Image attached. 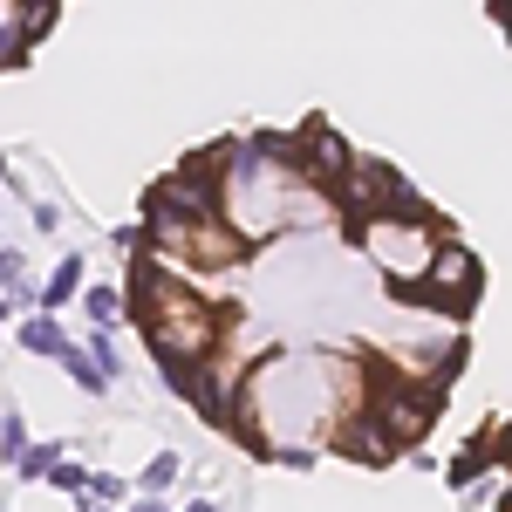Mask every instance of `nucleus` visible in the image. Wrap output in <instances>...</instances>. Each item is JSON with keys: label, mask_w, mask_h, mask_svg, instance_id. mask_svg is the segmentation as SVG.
I'll return each mask as SVG.
<instances>
[{"label": "nucleus", "mask_w": 512, "mask_h": 512, "mask_svg": "<svg viewBox=\"0 0 512 512\" xmlns=\"http://www.w3.org/2000/svg\"><path fill=\"white\" fill-rule=\"evenodd\" d=\"M437 403H444V383H437V376L417 383V390H390V383H383V390L369 396V417L390 431V444H417V437L431 431Z\"/></svg>", "instance_id": "1"}, {"label": "nucleus", "mask_w": 512, "mask_h": 512, "mask_svg": "<svg viewBox=\"0 0 512 512\" xmlns=\"http://www.w3.org/2000/svg\"><path fill=\"white\" fill-rule=\"evenodd\" d=\"M349 164H355L349 144H342V137H335V130L315 117L301 137H294V158H287V171H294V178H308V185H335Z\"/></svg>", "instance_id": "2"}, {"label": "nucleus", "mask_w": 512, "mask_h": 512, "mask_svg": "<svg viewBox=\"0 0 512 512\" xmlns=\"http://www.w3.org/2000/svg\"><path fill=\"white\" fill-rule=\"evenodd\" d=\"M390 185H396L390 164H349V171L335 178V205L349 212L355 226H369V219H383V212H390Z\"/></svg>", "instance_id": "3"}, {"label": "nucleus", "mask_w": 512, "mask_h": 512, "mask_svg": "<svg viewBox=\"0 0 512 512\" xmlns=\"http://www.w3.org/2000/svg\"><path fill=\"white\" fill-rule=\"evenodd\" d=\"M342 451H355V458H369V465H383V458H396L390 431H383L376 417H349V424H342Z\"/></svg>", "instance_id": "4"}, {"label": "nucleus", "mask_w": 512, "mask_h": 512, "mask_svg": "<svg viewBox=\"0 0 512 512\" xmlns=\"http://www.w3.org/2000/svg\"><path fill=\"white\" fill-rule=\"evenodd\" d=\"M14 342H21V349H28V355H62V349H69V335H62V328H55V321H48V315L21 321V328H14Z\"/></svg>", "instance_id": "5"}, {"label": "nucleus", "mask_w": 512, "mask_h": 512, "mask_svg": "<svg viewBox=\"0 0 512 512\" xmlns=\"http://www.w3.org/2000/svg\"><path fill=\"white\" fill-rule=\"evenodd\" d=\"M76 287H82V253H69V260H62V267L48 274V287H41V308H62V301H69Z\"/></svg>", "instance_id": "6"}, {"label": "nucleus", "mask_w": 512, "mask_h": 512, "mask_svg": "<svg viewBox=\"0 0 512 512\" xmlns=\"http://www.w3.org/2000/svg\"><path fill=\"white\" fill-rule=\"evenodd\" d=\"M89 362H96V376H103V383H110V376L123 369V355H117V328H96V335H89Z\"/></svg>", "instance_id": "7"}, {"label": "nucleus", "mask_w": 512, "mask_h": 512, "mask_svg": "<svg viewBox=\"0 0 512 512\" xmlns=\"http://www.w3.org/2000/svg\"><path fill=\"white\" fill-rule=\"evenodd\" d=\"M62 444H69V437H55V444H28V451H21V478L55 472V465H62Z\"/></svg>", "instance_id": "8"}, {"label": "nucleus", "mask_w": 512, "mask_h": 512, "mask_svg": "<svg viewBox=\"0 0 512 512\" xmlns=\"http://www.w3.org/2000/svg\"><path fill=\"white\" fill-rule=\"evenodd\" d=\"M48 28H55V0H35V7H28V14L14 21V35H21V48H28V41H41Z\"/></svg>", "instance_id": "9"}, {"label": "nucleus", "mask_w": 512, "mask_h": 512, "mask_svg": "<svg viewBox=\"0 0 512 512\" xmlns=\"http://www.w3.org/2000/svg\"><path fill=\"white\" fill-rule=\"evenodd\" d=\"M28 451V424H21V410H7L0 417V458H21Z\"/></svg>", "instance_id": "10"}, {"label": "nucleus", "mask_w": 512, "mask_h": 512, "mask_svg": "<svg viewBox=\"0 0 512 512\" xmlns=\"http://www.w3.org/2000/svg\"><path fill=\"white\" fill-rule=\"evenodd\" d=\"M171 478H178V451H158V458L144 465V492H164Z\"/></svg>", "instance_id": "11"}, {"label": "nucleus", "mask_w": 512, "mask_h": 512, "mask_svg": "<svg viewBox=\"0 0 512 512\" xmlns=\"http://www.w3.org/2000/svg\"><path fill=\"white\" fill-rule=\"evenodd\" d=\"M117 308H123L117 287H89V315H96V328H110V321H117Z\"/></svg>", "instance_id": "12"}, {"label": "nucleus", "mask_w": 512, "mask_h": 512, "mask_svg": "<svg viewBox=\"0 0 512 512\" xmlns=\"http://www.w3.org/2000/svg\"><path fill=\"white\" fill-rule=\"evenodd\" d=\"M55 362H62V369H69V376H76L82 390H103V376H96V362H89V355H76V349H62V355H55Z\"/></svg>", "instance_id": "13"}, {"label": "nucleus", "mask_w": 512, "mask_h": 512, "mask_svg": "<svg viewBox=\"0 0 512 512\" xmlns=\"http://www.w3.org/2000/svg\"><path fill=\"white\" fill-rule=\"evenodd\" d=\"M55 485H62V492H89V472H82V465H69V458H62V465H55Z\"/></svg>", "instance_id": "14"}, {"label": "nucleus", "mask_w": 512, "mask_h": 512, "mask_svg": "<svg viewBox=\"0 0 512 512\" xmlns=\"http://www.w3.org/2000/svg\"><path fill=\"white\" fill-rule=\"evenodd\" d=\"M89 492H96V499H123V478H110V472H89Z\"/></svg>", "instance_id": "15"}, {"label": "nucleus", "mask_w": 512, "mask_h": 512, "mask_svg": "<svg viewBox=\"0 0 512 512\" xmlns=\"http://www.w3.org/2000/svg\"><path fill=\"white\" fill-rule=\"evenodd\" d=\"M0 280H7V287H21V253H7V246H0Z\"/></svg>", "instance_id": "16"}, {"label": "nucleus", "mask_w": 512, "mask_h": 512, "mask_svg": "<svg viewBox=\"0 0 512 512\" xmlns=\"http://www.w3.org/2000/svg\"><path fill=\"white\" fill-rule=\"evenodd\" d=\"M492 21H499V28H506V35H512V7H506V0H499V7H492Z\"/></svg>", "instance_id": "17"}, {"label": "nucleus", "mask_w": 512, "mask_h": 512, "mask_svg": "<svg viewBox=\"0 0 512 512\" xmlns=\"http://www.w3.org/2000/svg\"><path fill=\"white\" fill-rule=\"evenodd\" d=\"M130 512H171V506H164V499H137Z\"/></svg>", "instance_id": "18"}, {"label": "nucleus", "mask_w": 512, "mask_h": 512, "mask_svg": "<svg viewBox=\"0 0 512 512\" xmlns=\"http://www.w3.org/2000/svg\"><path fill=\"white\" fill-rule=\"evenodd\" d=\"M76 512H103V506H96V499H76Z\"/></svg>", "instance_id": "19"}, {"label": "nucleus", "mask_w": 512, "mask_h": 512, "mask_svg": "<svg viewBox=\"0 0 512 512\" xmlns=\"http://www.w3.org/2000/svg\"><path fill=\"white\" fill-rule=\"evenodd\" d=\"M185 512H212V506H185Z\"/></svg>", "instance_id": "20"}, {"label": "nucleus", "mask_w": 512, "mask_h": 512, "mask_svg": "<svg viewBox=\"0 0 512 512\" xmlns=\"http://www.w3.org/2000/svg\"><path fill=\"white\" fill-rule=\"evenodd\" d=\"M0 321H7V301H0Z\"/></svg>", "instance_id": "21"}]
</instances>
